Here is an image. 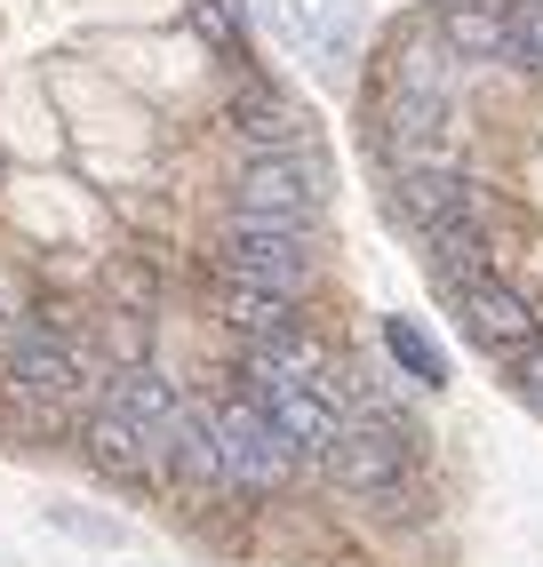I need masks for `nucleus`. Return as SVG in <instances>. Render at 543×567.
I'll return each mask as SVG.
<instances>
[{
  "label": "nucleus",
  "mask_w": 543,
  "mask_h": 567,
  "mask_svg": "<svg viewBox=\"0 0 543 567\" xmlns=\"http://www.w3.org/2000/svg\"><path fill=\"white\" fill-rule=\"evenodd\" d=\"M72 375H81V368H72V344H64V336H49V328H17V344H9V384L17 392H72Z\"/></svg>",
  "instance_id": "obj_13"
},
{
  "label": "nucleus",
  "mask_w": 543,
  "mask_h": 567,
  "mask_svg": "<svg viewBox=\"0 0 543 567\" xmlns=\"http://www.w3.org/2000/svg\"><path fill=\"white\" fill-rule=\"evenodd\" d=\"M232 136H248L256 153H296V144H313L304 112L288 96H272V89H240V96H232Z\"/></svg>",
  "instance_id": "obj_11"
},
{
  "label": "nucleus",
  "mask_w": 543,
  "mask_h": 567,
  "mask_svg": "<svg viewBox=\"0 0 543 567\" xmlns=\"http://www.w3.org/2000/svg\"><path fill=\"white\" fill-rule=\"evenodd\" d=\"M423 24L448 41L455 64H503V0H440Z\"/></svg>",
  "instance_id": "obj_9"
},
{
  "label": "nucleus",
  "mask_w": 543,
  "mask_h": 567,
  "mask_svg": "<svg viewBox=\"0 0 543 567\" xmlns=\"http://www.w3.org/2000/svg\"><path fill=\"white\" fill-rule=\"evenodd\" d=\"M104 408H121L129 424H136V432H144L152 447H161L184 400H176V392H168V384H161V375H152V368H121V375H112V400H104Z\"/></svg>",
  "instance_id": "obj_14"
},
{
  "label": "nucleus",
  "mask_w": 543,
  "mask_h": 567,
  "mask_svg": "<svg viewBox=\"0 0 543 567\" xmlns=\"http://www.w3.org/2000/svg\"><path fill=\"white\" fill-rule=\"evenodd\" d=\"M383 89H400V96H455V56H448V41L432 24H408L400 32V49H392V81Z\"/></svg>",
  "instance_id": "obj_10"
},
{
  "label": "nucleus",
  "mask_w": 543,
  "mask_h": 567,
  "mask_svg": "<svg viewBox=\"0 0 543 567\" xmlns=\"http://www.w3.org/2000/svg\"><path fill=\"white\" fill-rule=\"evenodd\" d=\"M57 519L81 527V536H96V544H121V519H89V512H64V504H57Z\"/></svg>",
  "instance_id": "obj_18"
},
{
  "label": "nucleus",
  "mask_w": 543,
  "mask_h": 567,
  "mask_svg": "<svg viewBox=\"0 0 543 567\" xmlns=\"http://www.w3.org/2000/svg\"><path fill=\"white\" fill-rule=\"evenodd\" d=\"M383 153H392V168H423L448 153V104L440 96H400L383 89Z\"/></svg>",
  "instance_id": "obj_7"
},
{
  "label": "nucleus",
  "mask_w": 543,
  "mask_h": 567,
  "mask_svg": "<svg viewBox=\"0 0 543 567\" xmlns=\"http://www.w3.org/2000/svg\"><path fill=\"white\" fill-rule=\"evenodd\" d=\"M216 447H224V487H240V496H280L296 480V464H304L248 392L216 408Z\"/></svg>",
  "instance_id": "obj_5"
},
{
  "label": "nucleus",
  "mask_w": 543,
  "mask_h": 567,
  "mask_svg": "<svg viewBox=\"0 0 543 567\" xmlns=\"http://www.w3.org/2000/svg\"><path fill=\"white\" fill-rule=\"evenodd\" d=\"M328 208V168L313 161V144L296 153H248L232 176V224H280V233H313Z\"/></svg>",
  "instance_id": "obj_2"
},
{
  "label": "nucleus",
  "mask_w": 543,
  "mask_h": 567,
  "mask_svg": "<svg viewBox=\"0 0 543 567\" xmlns=\"http://www.w3.org/2000/svg\"><path fill=\"white\" fill-rule=\"evenodd\" d=\"M448 296H455V320H463V336H472L480 352H495V360H527V352H543V320H535V305H527L512 280L463 272V280H448Z\"/></svg>",
  "instance_id": "obj_6"
},
{
  "label": "nucleus",
  "mask_w": 543,
  "mask_h": 567,
  "mask_svg": "<svg viewBox=\"0 0 543 567\" xmlns=\"http://www.w3.org/2000/svg\"><path fill=\"white\" fill-rule=\"evenodd\" d=\"M408 464H416V432L400 415H344V432L328 447V480L368 504H392L408 487Z\"/></svg>",
  "instance_id": "obj_3"
},
{
  "label": "nucleus",
  "mask_w": 543,
  "mask_h": 567,
  "mask_svg": "<svg viewBox=\"0 0 543 567\" xmlns=\"http://www.w3.org/2000/svg\"><path fill=\"white\" fill-rule=\"evenodd\" d=\"M503 64L543 72V0H503Z\"/></svg>",
  "instance_id": "obj_16"
},
{
  "label": "nucleus",
  "mask_w": 543,
  "mask_h": 567,
  "mask_svg": "<svg viewBox=\"0 0 543 567\" xmlns=\"http://www.w3.org/2000/svg\"><path fill=\"white\" fill-rule=\"evenodd\" d=\"M512 384H520V392L543 408V352H527V360H520V375H512Z\"/></svg>",
  "instance_id": "obj_19"
},
{
  "label": "nucleus",
  "mask_w": 543,
  "mask_h": 567,
  "mask_svg": "<svg viewBox=\"0 0 543 567\" xmlns=\"http://www.w3.org/2000/svg\"><path fill=\"white\" fill-rule=\"evenodd\" d=\"M248 400L280 424V440L296 447V456H320L344 432V408H336V384L320 375V352H296V360H256L248 352Z\"/></svg>",
  "instance_id": "obj_1"
},
{
  "label": "nucleus",
  "mask_w": 543,
  "mask_h": 567,
  "mask_svg": "<svg viewBox=\"0 0 543 567\" xmlns=\"http://www.w3.org/2000/svg\"><path fill=\"white\" fill-rule=\"evenodd\" d=\"M383 352L400 360V375H408V384H423V392H440V384H448V352L432 344V328H423V320H408V312H383Z\"/></svg>",
  "instance_id": "obj_15"
},
{
  "label": "nucleus",
  "mask_w": 543,
  "mask_h": 567,
  "mask_svg": "<svg viewBox=\"0 0 543 567\" xmlns=\"http://www.w3.org/2000/svg\"><path fill=\"white\" fill-rule=\"evenodd\" d=\"M192 24L208 32L216 56H248V41H240V9H232V0H192Z\"/></svg>",
  "instance_id": "obj_17"
},
{
  "label": "nucleus",
  "mask_w": 543,
  "mask_h": 567,
  "mask_svg": "<svg viewBox=\"0 0 543 567\" xmlns=\"http://www.w3.org/2000/svg\"><path fill=\"white\" fill-rule=\"evenodd\" d=\"M81 440H89V456H96L112 480H152V472H161V447H152L121 408H96L89 424H81Z\"/></svg>",
  "instance_id": "obj_12"
},
{
  "label": "nucleus",
  "mask_w": 543,
  "mask_h": 567,
  "mask_svg": "<svg viewBox=\"0 0 543 567\" xmlns=\"http://www.w3.org/2000/svg\"><path fill=\"white\" fill-rule=\"evenodd\" d=\"M216 272H224V288L288 296V305H296V296L313 288V233H280V224H224Z\"/></svg>",
  "instance_id": "obj_4"
},
{
  "label": "nucleus",
  "mask_w": 543,
  "mask_h": 567,
  "mask_svg": "<svg viewBox=\"0 0 543 567\" xmlns=\"http://www.w3.org/2000/svg\"><path fill=\"white\" fill-rule=\"evenodd\" d=\"M161 472L168 480H184V487H224V447H216V408H176V424H168V440H161Z\"/></svg>",
  "instance_id": "obj_8"
}]
</instances>
